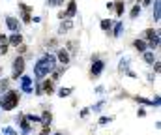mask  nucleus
<instances>
[{
	"label": "nucleus",
	"instance_id": "nucleus-28",
	"mask_svg": "<svg viewBox=\"0 0 161 135\" xmlns=\"http://www.w3.org/2000/svg\"><path fill=\"white\" fill-rule=\"evenodd\" d=\"M23 21H25V23L28 25V23L32 21V17H30V13H26V11H25V13H23Z\"/></svg>",
	"mask_w": 161,
	"mask_h": 135
},
{
	"label": "nucleus",
	"instance_id": "nucleus-7",
	"mask_svg": "<svg viewBox=\"0 0 161 135\" xmlns=\"http://www.w3.org/2000/svg\"><path fill=\"white\" fill-rule=\"evenodd\" d=\"M6 25H8V28L13 30V32H19V28H21V25H19V21H17L15 17H6Z\"/></svg>",
	"mask_w": 161,
	"mask_h": 135
},
{
	"label": "nucleus",
	"instance_id": "nucleus-21",
	"mask_svg": "<svg viewBox=\"0 0 161 135\" xmlns=\"http://www.w3.org/2000/svg\"><path fill=\"white\" fill-rule=\"evenodd\" d=\"M154 19L159 21V0H156V8H154Z\"/></svg>",
	"mask_w": 161,
	"mask_h": 135
},
{
	"label": "nucleus",
	"instance_id": "nucleus-32",
	"mask_svg": "<svg viewBox=\"0 0 161 135\" xmlns=\"http://www.w3.org/2000/svg\"><path fill=\"white\" fill-rule=\"evenodd\" d=\"M56 45H58L56 40H51V42H49V47H56Z\"/></svg>",
	"mask_w": 161,
	"mask_h": 135
},
{
	"label": "nucleus",
	"instance_id": "nucleus-11",
	"mask_svg": "<svg viewBox=\"0 0 161 135\" xmlns=\"http://www.w3.org/2000/svg\"><path fill=\"white\" fill-rule=\"evenodd\" d=\"M41 90H43V94H53L54 92V83L53 81H45L41 85Z\"/></svg>",
	"mask_w": 161,
	"mask_h": 135
},
{
	"label": "nucleus",
	"instance_id": "nucleus-22",
	"mask_svg": "<svg viewBox=\"0 0 161 135\" xmlns=\"http://www.w3.org/2000/svg\"><path fill=\"white\" fill-rule=\"evenodd\" d=\"M2 133H4V135H17V132H15L13 128H9V126H6V128L2 130Z\"/></svg>",
	"mask_w": 161,
	"mask_h": 135
},
{
	"label": "nucleus",
	"instance_id": "nucleus-15",
	"mask_svg": "<svg viewBox=\"0 0 161 135\" xmlns=\"http://www.w3.org/2000/svg\"><path fill=\"white\" fill-rule=\"evenodd\" d=\"M40 118H41V124H51V122H53V115H51L49 111H45Z\"/></svg>",
	"mask_w": 161,
	"mask_h": 135
},
{
	"label": "nucleus",
	"instance_id": "nucleus-18",
	"mask_svg": "<svg viewBox=\"0 0 161 135\" xmlns=\"http://www.w3.org/2000/svg\"><path fill=\"white\" fill-rule=\"evenodd\" d=\"M139 15H141V6H139V4H135V6L131 8V17H133V19H137Z\"/></svg>",
	"mask_w": 161,
	"mask_h": 135
},
{
	"label": "nucleus",
	"instance_id": "nucleus-34",
	"mask_svg": "<svg viewBox=\"0 0 161 135\" xmlns=\"http://www.w3.org/2000/svg\"><path fill=\"white\" fill-rule=\"evenodd\" d=\"M137 115H139V116H144V115H146V111H144V109H139V111H137Z\"/></svg>",
	"mask_w": 161,
	"mask_h": 135
},
{
	"label": "nucleus",
	"instance_id": "nucleus-17",
	"mask_svg": "<svg viewBox=\"0 0 161 135\" xmlns=\"http://www.w3.org/2000/svg\"><path fill=\"white\" fill-rule=\"evenodd\" d=\"M25 118H26L30 124H40L41 122V118L38 116V115H28V116H25Z\"/></svg>",
	"mask_w": 161,
	"mask_h": 135
},
{
	"label": "nucleus",
	"instance_id": "nucleus-19",
	"mask_svg": "<svg viewBox=\"0 0 161 135\" xmlns=\"http://www.w3.org/2000/svg\"><path fill=\"white\" fill-rule=\"evenodd\" d=\"M122 30H124V25H122V23H118V25L114 26V32H113V36H114V38H120V36H122Z\"/></svg>",
	"mask_w": 161,
	"mask_h": 135
},
{
	"label": "nucleus",
	"instance_id": "nucleus-30",
	"mask_svg": "<svg viewBox=\"0 0 161 135\" xmlns=\"http://www.w3.org/2000/svg\"><path fill=\"white\" fill-rule=\"evenodd\" d=\"M154 70H156V73H159V70H161V64L158 62V60L154 62Z\"/></svg>",
	"mask_w": 161,
	"mask_h": 135
},
{
	"label": "nucleus",
	"instance_id": "nucleus-33",
	"mask_svg": "<svg viewBox=\"0 0 161 135\" xmlns=\"http://www.w3.org/2000/svg\"><path fill=\"white\" fill-rule=\"evenodd\" d=\"M80 116H82V118L88 116V109H82V111H80Z\"/></svg>",
	"mask_w": 161,
	"mask_h": 135
},
{
	"label": "nucleus",
	"instance_id": "nucleus-20",
	"mask_svg": "<svg viewBox=\"0 0 161 135\" xmlns=\"http://www.w3.org/2000/svg\"><path fill=\"white\" fill-rule=\"evenodd\" d=\"M71 92H73V88H60L58 90V96H60V98H68Z\"/></svg>",
	"mask_w": 161,
	"mask_h": 135
},
{
	"label": "nucleus",
	"instance_id": "nucleus-5",
	"mask_svg": "<svg viewBox=\"0 0 161 135\" xmlns=\"http://www.w3.org/2000/svg\"><path fill=\"white\" fill-rule=\"evenodd\" d=\"M21 88L25 92H32V77L30 75H21Z\"/></svg>",
	"mask_w": 161,
	"mask_h": 135
},
{
	"label": "nucleus",
	"instance_id": "nucleus-16",
	"mask_svg": "<svg viewBox=\"0 0 161 135\" xmlns=\"http://www.w3.org/2000/svg\"><path fill=\"white\" fill-rule=\"evenodd\" d=\"M101 28H103L105 32H109V30L113 28V21H109V19H103V21H101Z\"/></svg>",
	"mask_w": 161,
	"mask_h": 135
},
{
	"label": "nucleus",
	"instance_id": "nucleus-24",
	"mask_svg": "<svg viewBox=\"0 0 161 135\" xmlns=\"http://www.w3.org/2000/svg\"><path fill=\"white\" fill-rule=\"evenodd\" d=\"M122 13H124V2H116V15L120 17Z\"/></svg>",
	"mask_w": 161,
	"mask_h": 135
},
{
	"label": "nucleus",
	"instance_id": "nucleus-3",
	"mask_svg": "<svg viewBox=\"0 0 161 135\" xmlns=\"http://www.w3.org/2000/svg\"><path fill=\"white\" fill-rule=\"evenodd\" d=\"M23 71H25V58H23V56H17V58L13 60V75H11V79L17 81V79L23 75Z\"/></svg>",
	"mask_w": 161,
	"mask_h": 135
},
{
	"label": "nucleus",
	"instance_id": "nucleus-27",
	"mask_svg": "<svg viewBox=\"0 0 161 135\" xmlns=\"http://www.w3.org/2000/svg\"><path fill=\"white\" fill-rule=\"evenodd\" d=\"M6 53H8V42H4L0 45V54H6Z\"/></svg>",
	"mask_w": 161,
	"mask_h": 135
},
{
	"label": "nucleus",
	"instance_id": "nucleus-8",
	"mask_svg": "<svg viewBox=\"0 0 161 135\" xmlns=\"http://www.w3.org/2000/svg\"><path fill=\"white\" fill-rule=\"evenodd\" d=\"M8 43H11V45H17V47H19V45L23 43V36H21L19 32H13V34H11V36L8 38Z\"/></svg>",
	"mask_w": 161,
	"mask_h": 135
},
{
	"label": "nucleus",
	"instance_id": "nucleus-6",
	"mask_svg": "<svg viewBox=\"0 0 161 135\" xmlns=\"http://www.w3.org/2000/svg\"><path fill=\"white\" fill-rule=\"evenodd\" d=\"M69 60H71V58H69V51H68V49H60V51H58V62H60L62 66H68Z\"/></svg>",
	"mask_w": 161,
	"mask_h": 135
},
{
	"label": "nucleus",
	"instance_id": "nucleus-9",
	"mask_svg": "<svg viewBox=\"0 0 161 135\" xmlns=\"http://www.w3.org/2000/svg\"><path fill=\"white\" fill-rule=\"evenodd\" d=\"M66 13V17L69 19V17H73L75 13H77V4H75V0H69V4H68V9L64 11Z\"/></svg>",
	"mask_w": 161,
	"mask_h": 135
},
{
	"label": "nucleus",
	"instance_id": "nucleus-12",
	"mask_svg": "<svg viewBox=\"0 0 161 135\" xmlns=\"http://www.w3.org/2000/svg\"><path fill=\"white\" fill-rule=\"evenodd\" d=\"M146 47H150L152 51H154V49H159V34H156V36H154L152 40H148Z\"/></svg>",
	"mask_w": 161,
	"mask_h": 135
},
{
	"label": "nucleus",
	"instance_id": "nucleus-14",
	"mask_svg": "<svg viewBox=\"0 0 161 135\" xmlns=\"http://www.w3.org/2000/svg\"><path fill=\"white\" fill-rule=\"evenodd\" d=\"M142 54H144V62H146V64H154V62H156L154 51H148V49H146V51H144Z\"/></svg>",
	"mask_w": 161,
	"mask_h": 135
},
{
	"label": "nucleus",
	"instance_id": "nucleus-29",
	"mask_svg": "<svg viewBox=\"0 0 161 135\" xmlns=\"http://www.w3.org/2000/svg\"><path fill=\"white\" fill-rule=\"evenodd\" d=\"M8 85H9V81H6V79H4V81H0V88H2V90L8 88Z\"/></svg>",
	"mask_w": 161,
	"mask_h": 135
},
{
	"label": "nucleus",
	"instance_id": "nucleus-31",
	"mask_svg": "<svg viewBox=\"0 0 161 135\" xmlns=\"http://www.w3.org/2000/svg\"><path fill=\"white\" fill-rule=\"evenodd\" d=\"M75 47H77L75 42H68V49H69V51H75Z\"/></svg>",
	"mask_w": 161,
	"mask_h": 135
},
{
	"label": "nucleus",
	"instance_id": "nucleus-4",
	"mask_svg": "<svg viewBox=\"0 0 161 135\" xmlns=\"http://www.w3.org/2000/svg\"><path fill=\"white\" fill-rule=\"evenodd\" d=\"M92 68H90V73H92V77H99L101 75V71L105 70V62L103 60H97V56H92Z\"/></svg>",
	"mask_w": 161,
	"mask_h": 135
},
{
	"label": "nucleus",
	"instance_id": "nucleus-25",
	"mask_svg": "<svg viewBox=\"0 0 161 135\" xmlns=\"http://www.w3.org/2000/svg\"><path fill=\"white\" fill-rule=\"evenodd\" d=\"M111 120H113L111 116H101V118H99V124H101V126H105V124H109Z\"/></svg>",
	"mask_w": 161,
	"mask_h": 135
},
{
	"label": "nucleus",
	"instance_id": "nucleus-2",
	"mask_svg": "<svg viewBox=\"0 0 161 135\" xmlns=\"http://www.w3.org/2000/svg\"><path fill=\"white\" fill-rule=\"evenodd\" d=\"M19 105V92L17 90H8L6 94H2L0 98V107L4 111H13Z\"/></svg>",
	"mask_w": 161,
	"mask_h": 135
},
{
	"label": "nucleus",
	"instance_id": "nucleus-13",
	"mask_svg": "<svg viewBox=\"0 0 161 135\" xmlns=\"http://www.w3.org/2000/svg\"><path fill=\"white\" fill-rule=\"evenodd\" d=\"M133 47H135V49H137L139 53H144V51L148 49V47H146V42H144V40H135V42H133Z\"/></svg>",
	"mask_w": 161,
	"mask_h": 135
},
{
	"label": "nucleus",
	"instance_id": "nucleus-23",
	"mask_svg": "<svg viewBox=\"0 0 161 135\" xmlns=\"http://www.w3.org/2000/svg\"><path fill=\"white\" fill-rule=\"evenodd\" d=\"M135 99H137L139 103H142V105H152V101H150V99H146V98H141V96H137Z\"/></svg>",
	"mask_w": 161,
	"mask_h": 135
},
{
	"label": "nucleus",
	"instance_id": "nucleus-26",
	"mask_svg": "<svg viewBox=\"0 0 161 135\" xmlns=\"http://www.w3.org/2000/svg\"><path fill=\"white\" fill-rule=\"evenodd\" d=\"M103 105H105V101H99V103H96V107H92V109H94L96 113H99V111L103 109Z\"/></svg>",
	"mask_w": 161,
	"mask_h": 135
},
{
	"label": "nucleus",
	"instance_id": "nucleus-10",
	"mask_svg": "<svg viewBox=\"0 0 161 135\" xmlns=\"http://www.w3.org/2000/svg\"><path fill=\"white\" fill-rule=\"evenodd\" d=\"M73 28V23L71 21H62V25H60V28H58V34H66V32H69Z\"/></svg>",
	"mask_w": 161,
	"mask_h": 135
},
{
	"label": "nucleus",
	"instance_id": "nucleus-37",
	"mask_svg": "<svg viewBox=\"0 0 161 135\" xmlns=\"http://www.w3.org/2000/svg\"><path fill=\"white\" fill-rule=\"evenodd\" d=\"M53 135H64V133H60V132H58V133H53Z\"/></svg>",
	"mask_w": 161,
	"mask_h": 135
},
{
	"label": "nucleus",
	"instance_id": "nucleus-36",
	"mask_svg": "<svg viewBox=\"0 0 161 135\" xmlns=\"http://www.w3.org/2000/svg\"><path fill=\"white\" fill-rule=\"evenodd\" d=\"M142 2H144V4H150V2H152V0H142Z\"/></svg>",
	"mask_w": 161,
	"mask_h": 135
},
{
	"label": "nucleus",
	"instance_id": "nucleus-1",
	"mask_svg": "<svg viewBox=\"0 0 161 135\" xmlns=\"http://www.w3.org/2000/svg\"><path fill=\"white\" fill-rule=\"evenodd\" d=\"M56 68V58L53 56V54H45V56H41L40 60L34 64V75H36V79L41 81L45 75H49L53 70Z\"/></svg>",
	"mask_w": 161,
	"mask_h": 135
},
{
	"label": "nucleus",
	"instance_id": "nucleus-35",
	"mask_svg": "<svg viewBox=\"0 0 161 135\" xmlns=\"http://www.w3.org/2000/svg\"><path fill=\"white\" fill-rule=\"evenodd\" d=\"M47 4H49V6H56V4H58V0H47Z\"/></svg>",
	"mask_w": 161,
	"mask_h": 135
}]
</instances>
